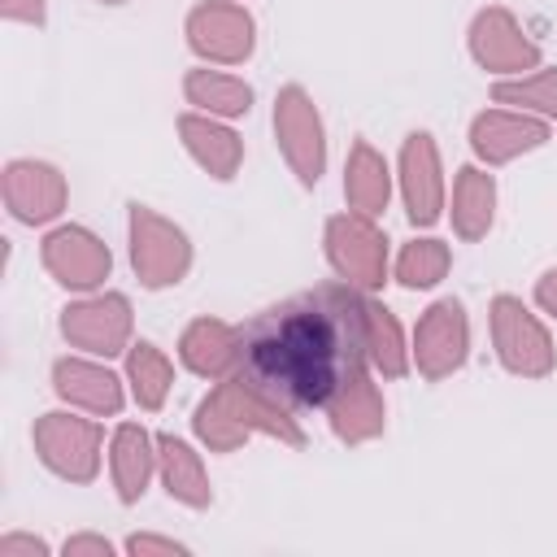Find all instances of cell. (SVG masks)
<instances>
[{"instance_id": "6da1fadb", "label": "cell", "mask_w": 557, "mask_h": 557, "mask_svg": "<svg viewBox=\"0 0 557 557\" xmlns=\"http://www.w3.org/2000/svg\"><path fill=\"white\" fill-rule=\"evenodd\" d=\"M366 292L322 283L305 296L261 309L239 326L235 374L292 413L326 409L366 366Z\"/></svg>"}, {"instance_id": "7a4b0ae2", "label": "cell", "mask_w": 557, "mask_h": 557, "mask_svg": "<svg viewBox=\"0 0 557 557\" xmlns=\"http://www.w3.org/2000/svg\"><path fill=\"white\" fill-rule=\"evenodd\" d=\"M191 426H196V435H200V444L209 453H235L248 435H274L283 444H292V448L305 444L292 409L270 400L261 387H252L239 374L218 379V387L196 405Z\"/></svg>"}, {"instance_id": "3957f363", "label": "cell", "mask_w": 557, "mask_h": 557, "mask_svg": "<svg viewBox=\"0 0 557 557\" xmlns=\"http://www.w3.org/2000/svg\"><path fill=\"white\" fill-rule=\"evenodd\" d=\"M274 139H278V152L292 165V174L305 187H313L326 170V131H322L318 104L296 83L274 96Z\"/></svg>"}, {"instance_id": "277c9868", "label": "cell", "mask_w": 557, "mask_h": 557, "mask_svg": "<svg viewBox=\"0 0 557 557\" xmlns=\"http://www.w3.org/2000/svg\"><path fill=\"white\" fill-rule=\"evenodd\" d=\"M131 265L144 287H174L191 270V244L148 205H131Z\"/></svg>"}, {"instance_id": "5b68a950", "label": "cell", "mask_w": 557, "mask_h": 557, "mask_svg": "<svg viewBox=\"0 0 557 557\" xmlns=\"http://www.w3.org/2000/svg\"><path fill=\"white\" fill-rule=\"evenodd\" d=\"M326 257L357 292H374L387 278V239L366 213H335L326 222Z\"/></svg>"}, {"instance_id": "8992f818", "label": "cell", "mask_w": 557, "mask_h": 557, "mask_svg": "<svg viewBox=\"0 0 557 557\" xmlns=\"http://www.w3.org/2000/svg\"><path fill=\"white\" fill-rule=\"evenodd\" d=\"M492 344H496V357L509 374L544 379L553 370V339H548L544 322L518 296L492 300Z\"/></svg>"}, {"instance_id": "52a82bcc", "label": "cell", "mask_w": 557, "mask_h": 557, "mask_svg": "<svg viewBox=\"0 0 557 557\" xmlns=\"http://www.w3.org/2000/svg\"><path fill=\"white\" fill-rule=\"evenodd\" d=\"M35 453L57 479L91 483L100 470V426L91 418L52 409L35 422Z\"/></svg>"}, {"instance_id": "ba28073f", "label": "cell", "mask_w": 557, "mask_h": 557, "mask_svg": "<svg viewBox=\"0 0 557 557\" xmlns=\"http://www.w3.org/2000/svg\"><path fill=\"white\" fill-rule=\"evenodd\" d=\"M187 44L196 57L218 61V65H239L252 57L257 44V22L244 4L231 0H205L187 13Z\"/></svg>"}, {"instance_id": "9c48e42d", "label": "cell", "mask_w": 557, "mask_h": 557, "mask_svg": "<svg viewBox=\"0 0 557 557\" xmlns=\"http://www.w3.org/2000/svg\"><path fill=\"white\" fill-rule=\"evenodd\" d=\"M466 352H470V322H466V309L461 300H435L422 318H418V331H413V361H418V374L422 379H448L466 366Z\"/></svg>"}, {"instance_id": "30bf717a", "label": "cell", "mask_w": 557, "mask_h": 557, "mask_svg": "<svg viewBox=\"0 0 557 557\" xmlns=\"http://www.w3.org/2000/svg\"><path fill=\"white\" fill-rule=\"evenodd\" d=\"M61 335L91 357H117L131 348V300L117 292L74 300L61 313Z\"/></svg>"}, {"instance_id": "8fae6325", "label": "cell", "mask_w": 557, "mask_h": 557, "mask_svg": "<svg viewBox=\"0 0 557 557\" xmlns=\"http://www.w3.org/2000/svg\"><path fill=\"white\" fill-rule=\"evenodd\" d=\"M470 57L487 74H522L540 65V44L518 26L505 4H487L470 22Z\"/></svg>"}, {"instance_id": "7c38bea8", "label": "cell", "mask_w": 557, "mask_h": 557, "mask_svg": "<svg viewBox=\"0 0 557 557\" xmlns=\"http://www.w3.org/2000/svg\"><path fill=\"white\" fill-rule=\"evenodd\" d=\"M39 257H44V270L61 287H70V292H96L109 278V270H113V257H109L104 239H96L87 226H57V231H48Z\"/></svg>"}, {"instance_id": "4fadbf2b", "label": "cell", "mask_w": 557, "mask_h": 557, "mask_svg": "<svg viewBox=\"0 0 557 557\" xmlns=\"http://www.w3.org/2000/svg\"><path fill=\"white\" fill-rule=\"evenodd\" d=\"M400 196L413 226H431L444 213V178H440V148L426 131L405 135L400 148Z\"/></svg>"}, {"instance_id": "5bb4252c", "label": "cell", "mask_w": 557, "mask_h": 557, "mask_svg": "<svg viewBox=\"0 0 557 557\" xmlns=\"http://www.w3.org/2000/svg\"><path fill=\"white\" fill-rule=\"evenodd\" d=\"M65 178L48 161H9L4 165V205L17 222L44 226L65 209Z\"/></svg>"}, {"instance_id": "9a60e30c", "label": "cell", "mask_w": 557, "mask_h": 557, "mask_svg": "<svg viewBox=\"0 0 557 557\" xmlns=\"http://www.w3.org/2000/svg\"><path fill=\"white\" fill-rule=\"evenodd\" d=\"M544 139H548V122L535 113H518V109H487L470 122V148L487 165H505V161L540 148Z\"/></svg>"}, {"instance_id": "2e32d148", "label": "cell", "mask_w": 557, "mask_h": 557, "mask_svg": "<svg viewBox=\"0 0 557 557\" xmlns=\"http://www.w3.org/2000/svg\"><path fill=\"white\" fill-rule=\"evenodd\" d=\"M178 357L200 379H231L239 366V326L222 318H196L178 339Z\"/></svg>"}, {"instance_id": "e0dca14e", "label": "cell", "mask_w": 557, "mask_h": 557, "mask_svg": "<svg viewBox=\"0 0 557 557\" xmlns=\"http://www.w3.org/2000/svg\"><path fill=\"white\" fill-rule=\"evenodd\" d=\"M52 387L61 400L104 418V413H117L122 409V383L113 370H104L100 361H87V357H61L52 366Z\"/></svg>"}, {"instance_id": "ac0fdd59", "label": "cell", "mask_w": 557, "mask_h": 557, "mask_svg": "<svg viewBox=\"0 0 557 557\" xmlns=\"http://www.w3.org/2000/svg\"><path fill=\"white\" fill-rule=\"evenodd\" d=\"M178 135H183V148L191 152V161L205 170V174H213V178H235V170H239V161H244V139L231 131V126H222L218 117H209V113H183L178 117Z\"/></svg>"}, {"instance_id": "d6986e66", "label": "cell", "mask_w": 557, "mask_h": 557, "mask_svg": "<svg viewBox=\"0 0 557 557\" xmlns=\"http://www.w3.org/2000/svg\"><path fill=\"white\" fill-rule=\"evenodd\" d=\"M109 470L122 505H135L148 492V479L157 470V440L139 422H122L109 444Z\"/></svg>"}, {"instance_id": "ffe728a7", "label": "cell", "mask_w": 557, "mask_h": 557, "mask_svg": "<svg viewBox=\"0 0 557 557\" xmlns=\"http://www.w3.org/2000/svg\"><path fill=\"white\" fill-rule=\"evenodd\" d=\"M326 418H331V431H335L344 444H366V440L383 435V396H379V383L370 379V370H361V374L326 405Z\"/></svg>"}, {"instance_id": "44dd1931", "label": "cell", "mask_w": 557, "mask_h": 557, "mask_svg": "<svg viewBox=\"0 0 557 557\" xmlns=\"http://www.w3.org/2000/svg\"><path fill=\"white\" fill-rule=\"evenodd\" d=\"M344 200L352 213H366V218H379L392 200V174H387V161L366 144L357 139L348 148V161H344Z\"/></svg>"}, {"instance_id": "7402d4cb", "label": "cell", "mask_w": 557, "mask_h": 557, "mask_svg": "<svg viewBox=\"0 0 557 557\" xmlns=\"http://www.w3.org/2000/svg\"><path fill=\"white\" fill-rule=\"evenodd\" d=\"M157 470L165 492L187 505V509H205L213 500L209 492V474L200 466V453H191V444H183L178 435H157Z\"/></svg>"}, {"instance_id": "603a6c76", "label": "cell", "mask_w": 557, "mask_h": 557, "mask_svg": "<svg viewBox=\"0 0 557 557\" xmlns=\"http://www.w3.org/2000/svg\"><path fill=\"white\" fill-rule=\"evenodd\" d=\"M496 213V183L479 165H461L453 183V231L461 239H483Z\"/></svg>"}, {"instance_id": "cb8c5ba5", "label": "cell", "mask_w": 557, "mask_h": 557, "mask_svg": "<svg viewBox=\"0 0 557 557\" xmlns=\"http://www.w3.org/2000/svg\"><path fill=\"white\" fill-rule=\"evenodd\" d=\"M183 91H187V104H196L209 117H244L252 109V87L218 70H187Z\"/></svg>"}, {"instance_id": "d4e9b609", "label": "cell", "mask_w": 557, "mask_h": 557, "mask_svg": "<svg viewBox=\"0 0 557 557\" xmlns=\"http://www.w3.org/2000/svg\"><path fill=\"white\" fill-rule=\"evenodd\" d=\"M361 313H366V357H370V366H374L383 379H400V374L409 370V348H405L400 322H396L392 309H383L374 296L361 300Z\"/></svg>"}, {"instance_id": "484cf974", "label": "cell", "mask_w": 557, "mask_h": 557, "mask_svg": "<svg viewBox=\"0 0 557 557\" xmlns=\"http://www.w3.org/2000/svg\"><path fill=\"white\" fill-rule=\"evenodd\" d=\"M126 383H131L139 409L157 413V409L165 405L170 383H174V366H170V357H165L157 344L139 339V344L126 348Z\"/></svg>"}, {"instance_id": "4316f807", "label": "cell", "mask_w": 557, "mask_h": 557, "mask_svg": "<svg viewBox=\"0 0 557 557\" xmlns=\"http://www.w3.org/2000/svg\"><path fill=\"white\" fill-rule=\"evenodd\" d=\"M496 104H513L518 113H535V117H557V70H540L513 83H496L492 87Z\"/></svg>"}, {"instance_id": "83f0119b", "label": "cell", "mask_w": 557, "mask_h": 557, "mask_svg": "<svg viewBox=\"0 0 557 557\" xmlns=\"http://www.w3.org/2000/svg\"><path fill=\"white\" fill-rule=\"evenodd\" d=\"M448 265H453V252L444 239H413L396 257V278L418 292V287H435L448 274Z\"/></svg>"}, {"instance_id": "f1b7e54d", "label": "cell", "mask_w": 557, "mask_h": 557, "mask_svg": "<svg viewBox=\"0 0 557 557\" xmlns=\"http://www.w3.org/2000/svg\"><path fill=\"white\" fill-rule=\"evenodd\" d=\"M126 553H135V557H183L187 553V544H178V540H165V535H131L126 540Z\"/></svg>"}, {"instance_id": "f546056e", "label": "cell", "mask_w": 557, "mask_h": 557, "mask_svg": "<svg viewBox=\"0 0 557 557\" xmlns=\"http://www.w3.org/2000/svg\"><path fill=\"white\" fill-rule=\"evenodd\" d=\"M61 553H65V557H109L113 544H109L104 535H70V540L61 544Z\"/></svg>"}, {"instance_id": "4dcf8cb0", "label": "cell", "mask_w": 557, "mask_h": 557, "mask_svg": "<svg viewBox=\"0 0 557 557\" xmlns=\"http://www.w3.org/2000/svg\"><path fill=\"white\" fill-rule=\"evenodd\" d=\"M0 557H48V544L35 540V535H4Z\"/></svg>"}, {"instance_id": "1f68e13d", "label": "cell", "mask_w": 557, "mask_h": 557, "mask_svg": "<svg viewBox=\"0 0 557 557\" xmlns=\"http://www.w3.org/2000/svg\"><path fill=\"white\" fill-rule=\"evenodd\" d=\"M0 13H4L9 22L39 26V22H44V0H0Z\"/></svg>"}, {"instance_id": "d6a6232c", "label": "cell", "mask_w": 557, "mask_h": 557, "mask_svg": "<svg viewBox=\"0 0 557 557\" xmlns=\"http://www.w3.org/2000/svg\"><path fill=\"white\" fill-rule=\"evenodd\" d=\"M535 305H540L544 313H553V318H557V270L540 274V283H535Z\"/></svg>"}, {"instance_id": "836d02e7", "label": "cell", "mask_w": 557, "mask_h": 557, "mask_svg": "<svg viewBox=\"0 0 557 557\" xmlns=\"http://www.w3.org/2000/svg\"><path fill=\"white\" fill-rule=\"evenodd\" d=\"M100 4H126V0H100Z\"/></svg>"}]
</instances>
